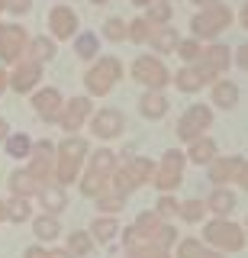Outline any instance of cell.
Segmentation results:
<instances>
[{"instance_id": "obj_58", "label": "cell", "mask_w": 248, "mask_h": 258, "mask_svg": "<svg viewBox=\"0 0 248 258\" xmlns=\"http://www.w3.org/2000/svg\"><path fill=\"white\" fill-rule=\"evenodd\" d=\"M0 223H7V200H0Z\"/></svg>"}, {"instance_id": "obj_29", "label": "cell", "mask_w": 248, "mask_h": 258, "mask_svg": "<svg viewBox=\"0 0 248 258\" xmlns=\"http://www.w3.org/2000/svg\"><path fill=\"white\" fill-rule=\"evenodd\" d=\"M91 239L94 242H113L119 236V220L116 216H107V213H100V216H94V223H91Z\"/></svg>"}, {"instance_id": "obj_25", "label": "cell", "mask_w": 248, "mask_h": 258, "mask_svg": "<svg viewBox=\"0 0 248 258\" xmlns=\"http://www.w3.org/2000/svg\"><path fill=\"white\" fill-rule=\"evenodd\" d=\"M55 55H58V42H55L52 36H33L29 39L26 58H33L39 64H49V61H55Z\"/></svg>"}, {"instance_id": "obj_44", "label": "cell", "mask_w": 248, "mask_h": 258, "mask_svg": "<svg viewBox=\"0 0 248 258\" xmlns=\"http://www.w3.org/2000/svg\"><path fill=\"white\" fill-rule=\"evenodd\" d=\"M200 252H203V239H197V236H187V239H178L174 258H197Z\"/></svg>"}, {"instance_id": "obj_27", "label": "cell", "mask_w": 248, "mask_h": 258, "mask_svg": "<svg viewBox=\"0 0 248 258\" xmlns=\"http://www.w3.org/2000/svg\"><path fill=\"white\" fill-rule=\"evenodd\" d=\"M123 171L129 174V181L135 187H142V184H151V177H155V161L151 158H129L123 165Z\"/></svg>"}, {"instance_id": "obj_55", "label": "cell", "mask_w": 248, "mask_h": 258, "mask_svg": "<svg viewBox=\"0 0 248 258\" xmlns=\"http://www.w3.org/2000/svg\"><path fill=\"white\" fill-rule=\"evenodd\" d=\"M197 258H226V255H222V252H216V248H206V245H203V252H200Z\"/></svg>"}, {"instance_id": "obj_42", "label": "cell", "mask_w": 248, "mask_h": 258, "mask_svg": "<svg viewBox=\"0 0 248 258\" xmlns=\"http://www.w3.org/2000/svg\"><path fill=\"white\" fill-rule=\"evenodd\" d=\"M107 42H126V20L123 16H110L107 23H103V36Z\"/></svg>"}, {"instance_id": "obj_47", "label": "cell", "mask_w": 248, "mask_h": 258, "mask_svg": "<svg viewBox=\"0 0 248 258\" xmlns=\"http://www.w3.org/2000/svg\"><path fill=\"white\" fill-rule=\"evenodd\" d=\"M119 236H123V245H126V252H135V248H139V245H142V239H139V232H135V229H132V226H129V229H119Z\"/></svg>"}, {"instance_id": "obj_4", "label": "cell", "mask_w": 248, "mask_h": 258, "mask_svg": "<svg viewBox=\"0 0 248 258\" xmlns=\"http://www.w3.org/2000/svg\"><path fill=\"white\" fill-rule=\"evenodd\" d=\"M184 168H187V155H184V149H168L161 161L155 165V177H151V184H155L161 194H174L184 184Z\"/></svg>"}, {"instance_id": "obj_56", "label": "cell", "mask_w": 248, "mask_h": 258, "mask_svg": "<svg viewBox=\"0 0 248 258\" xmlns=\"http://www.w3.org/2000/svg\"><path fill=\"white\" fill-rule=\"evenodd\" d=\"M238 23H242V29H248V4H242V10H238Z\"/></svg>"}, {"instance_id": "obj_46", "label": "cell", "mask_w": 248, "mask_h": 258, "mask_svg": "<svg viewBox=\"0 0 248 258\" xmlns=\"http://www.w3.org/2000/svg\"><path fill=\"white\" fill-rule=\"evenodd\" d=\"M135 258H171V248H161V245H148V242H142L135 252H129Z\"/></svg>"}, {"instance_id": "obj_20", "label": "cell", "mask_w": 248, "mask_h": 258, "mask_svg": "<svg viewBox=\"0 0 248 258\" xmlns=\"http://www.w3.org/2000/svg\"><path fill=\"white\" fill-rule=\"evenodd\" d=\"M238 207V197L232 187H213V194L206 197V213L213 216H232Z\"/></svg>"}, {"instance_id": "obj_7", "label": "cell", "mask_w": 248, "mask_h": 258, "mask_svg": "<svg viewBox=\"0 0 248 258\" xmlns=\"http://www.w3.org/2000/svg\"><path fill=\"white\" fill-rule=\"evenodd\" d=\"M197 68L206 75V81H213L216 78H226V71L232 68V48L226 42H203V52H200V58H197Z\"/></svg>"}, {"instance_id": "obj_43", "label": "cell", "mask_w": 248, "mask_h": 258, "mask_svg": "<svg viewBox=\"0 0 248 258\" xmlns=\"http://www.w3.org/2000/svg\"><path fill=\"white\" fill-rule=\"evenodd\" d=\"M178 210H181V200L174 197V194H158L155 213L161 216V220H174V216H178Z\"/></svg>"}, {"instance_id": "obj_2", "label": "cell", "mask_w": 248, "mask_h": 258, "mask_svg": "<svg viewBox=\"0 0 248 258\" xmlns=\"http://www.w3.org/2000/svg\"><path fill=\"white\" fill-rule=\"evenodd\" d=\"M203 245L216 248V252L229 255V252H242L245 248V229L238 223H232L229 216H213L210 223L203 226Z\"/></svg>"}, {"instance_id": "obj_12", "label": "cell", "mask_w": 248, "mask_h": 258, "mask_svg": "<svg viewBox=\"0 0 248 258\" xmlns=\"http://www.w3.org/2000/svg\"><path fill=\"white\" fill-rule=\"evenodd\" d=\"M33 113L42 123H58V113H61V107H65V97H61V91L58 87H36L33 94Z\"/></svg>"}, {"instance_id": "obj_14", "label": "cell", "mask_w": 248, "mask_h": 258, "mask_svg": "<svg viewBox=\"0 0 248 258\" xmlns=\"http://www.w3.org/2000/svg\"><path fill=\"white\" fill-rule=\"evenodd\" d=\"M87 126H91V133L97 136V139H116V136L126 129V116L116 107H100L91 119H87Z\"/></svg>"}, {"instance_id": "obj_51", "label": "cell", "mask_w": 248, "mask_h": 258, "mask_svg": "<svg viewBox=\"0 0 248 258\" xmlns=\"http://www.w3.org/2000/svg\"><path fill=\"white\" fill-rule=\"evenodd\" d=\"M235 184L242 190H248V158H245V165H242V171H238V177H235Z\"/></svg>"}, {"instance_id": "obj_18", "label": "cell", "mask_w": 248, "mask_h": 258, "mask_svg": "<svg viewBox=\"0 0 248 258\" xmlns=\"http://www.w3.org/2000/svg\"><path fill=\"white\" fill-rule=\"evenodd\" d=\"M33 236H36V242H42V245H52V242H58L65 232H61V220L58 216H52V213H39V216H33Z\"/></svg>"}, {"instance_id": "obj_28", "label": "cell", "mask_w": 248, "mask_h": 258, "mask_svg": "<svg viewBox=\"0 0 248 258\" xmlns=\"http://www.w3.org/2000/svg\"><path fill=\"white\" fill-rule=\"evenodd\" d=\"M84 171V161H77V158H68V155H58L55 158V184H74L77 177H81Z\"/></svg>"}, {"instance_id": "obj_57", "label": "cell", "mask_w": 248, "mask_h": 258, "mask_svg": "<svg viewBox=\"0 0 248 258\" xmlns=\"http://www.w3.org/2000/svg\"><path fill=\"white\" fill-rule=\"evenodd\" d=\"M190 4L197 7V10H206V7H213V4H219V0H190Z\"/></svg>"}, {"instance_id": "obj_15", "label": "cell", "mask_w": 248, "mask_h": 258, "mask_svg": "<svg viewBox=\"0 0 248 258\" xmlns=\"http://www.w3.org/2000/svg\"><path fill=\"white\" fill-rule=\"evenodd\" d=\"M245 158L242 155H216L210 165H206V174H210V184L216 187H229V184H235L238 171H242Z\"/></svg>"}, {"instance_id": "obj_30", "label": "cell", "mask_w": 248, "mask_h": 258, "mask_svg": "<svg viewBox=\"0 0 248 258\" xmlns=\"http://www.w3.org/2000/svg\"><path fill=\"white\" fill-rule=\"evenodd\" d=\"M74 55H77L81 61L100 58V36H97V32H91V29L77 32V36H74Z\"/></svg>"}, {"instance_id": "obj_8", "label": "cell", "mask_w": 248, "mask_h": 258, "mask_svg": "<svg viewBox=\"0 0 248 258\" xmlns=\"http://www.w3.org/2000/svg\"><path fill=\"white\" fill-rule=\"evenodd\" d=\"M29 32L26 26H20V23H7L4 32H0V64H17L26 58V52H29Z\"/></svg>"}, {"instance_id": "obj_3", "label": "cell", "mask_w": 248, "mask_h": 258, "mask_svg": "<svg viewBox=\"0 0 248 258\" xmlns=\"http://www.w3.org/2000/svg\"><path fill=\"white\" fill-rule=\"evenodd\" d=\"M232 20H235V13H232L226 4H213V7H206V10L194 13V20H190V36L200 39V42H216V39L232 26Z\"/></svg>"}, {"instance_id": "obj_21", "label": "cell", "mask_w": 248, "mask_h": 258, "mask_svg": "<svg viewBox=\"0 0 248 258\" xmlns=\"http://www.w3.org/2000/svg\"><path fill=\"white\" fill-rule=\"evenodd\" d=\"M187 161L190 165H210V161L219 155V145H216V139L213 136H200V139H194V142H187Z\"/></svg>"}, {"instance_id": "obj_31", "label": "cell", "mask_w": 248, "mask_h": 258, "mask_svg": "<svg viewBox=\"0 0 248 258\" xmlns=\"http://www.w3.org/2000/svg\"><path fill=\"white\" fill-rule=\"evenodd\" d=\"M55 152H58V155H68V158H77V161H87V155H91V142L74 133V136H65V139L55 145Z\"/></svg>"}, {"instance_id": "obj_60", "label": "cell", "mask_w": 248, "mask_h": 258, "mask_svg": "<svg viewBox=\"0 0 248 258\" xmlns=\"http://www.w3.org/2000/svg\"><path fill=\"white\" fill-rule=\"evenodd\" d=\"M91 4H94V7H100V4H110V0H91Z\"/></svg>"}, {"instance_id": "obj_52", "label": "cell", "mask_w": 248, "mask_h": 258, "mask_svg": "<svg viewBox=\"0 0 248 258\" xmlns=\"http://www.w3.org/2000/svg\"><path fill=\"white\" fill-rule=\"evenodd\" d=\"M7 87H10V71H7L4 64H0V94H4Z\"/></svg>"}, {"instance_id": "obj_40", "label": "cell", "mask_w": 248, "mask_h": 258, "mask_svg": "<svg viewBox=\"0 0 248 258\" xmlns=\"http://www.w3.org/2000/svg\"><path fill=\"white\" fill-rule=\"evenodd\" d=\"M94 204H97V210H103L107 216H113L116 210L126 207V197H123V194H116L113 187H107L103 194H97V197H94Z\"/></svg>"}, {"instance_id": "obj_5", "label": "cell", "mask_w": 248, "mask_h": 258, "mask_svg": "<svg viewBox=\"0 0 248 258\" xmlns=\"http://www.w3.org/2000/svg\"><path fill=\"white\" fill-rule=\"evenodd\" d=\"M132 81L142 84L145 91H164L171 84V71L158 55H139L132 61Z\"/></svg>"}, {"instance_id": "obj_16", "label": "cell", "mask_w": 248, "mask_h": 258, "mask_svg": "<svg viewBox=\"0 0 248 258\" xmlns=\"http://www.w3.org/2000/svg\"><path fill=\"white\" fill-rule=\"evenodd\" d=\"M171 84L178 87L181 94H200L210 81H206V75L197 68V64H181V68L171 75Z\"/></svg>"}, {"instance_id": "obj_34", "label": "cell", "mask_w": 248, "mask_h": 258, "mask_svg": "<svg viewBox=\"0 0 248 258\" xmlns=\"http://www.w3.org/2000/svg\"><path fill=\"white\" fill-rule=\"evenodd\" d=\"M151 32H155V26L145 20V16H135V20L126 23V42H135V45H145L151 39Z\"/></svg>"}, {"instance_id": "obj_36", "label": "cell", "mask_w": 248, "mask_h": 258, "mask_svg": "<svg viewBox=\"0 0 248 258\" xmlns=\"http://www.w3.org/2000/svg\"><path fill=\"white\" fill-rule=\"evenodd\" d=\"M33 200H26V197H10L7 200V220H13V223H29L33 220Z\"/></svg>"}, {"instance_id": "obj_63", "label": "cell", "mask_w": 248, "mask_h": 258, "mask_svg": "<svg viewBox=\"0 0 248 258\" xmlns=\"http://www.w3.org/2000/svg\"><path fill=\"white\" fill-rule=\"evenodd\" d=\"M4 26H7V23H0V32H4Z\"/></svg>"}, {"instance_id": "obj_45", "label": "cell", "mask_w": 248, "mask_h": 258, "mask_svg": "<svg viewBox=\"0 0 248 258\" xmlns=\"http://www.w3.org/2000/svg\"><path fill=\"white\" fill-rule=\"evenodd\" d=\"M148 245H161V248L178 245V229H174V223H171V220H164V223H161V229H158V236L151 239Z\"/></svg>"}, {"instance_id": "obj_33", "label": "cell", "mask_w": 248, "mask_h": 258, "mask_svg": "<svg viewBox=\"0 0 248 258\" xmlns=\"http://www.w3.org/2000/svg\"><path fill=\"white\" fill-rule=\"evenodd\" d=\"M145 20L151 23V26H171V20H174V7H171V0H151V4L145 7Z\"/></svg>"}, {"instance_id": "obj_10", "label": "cell", "mask_w": 248, "mask_h": 258, "mask_svg": "<svg viewBox=\"0 0 248 258\" xmlns=\"http://www.w3.org/2000/svg\"><path fill=\"white\" fill-rule=\"evenodd\" d=\"M55 158H58V152H55V142L52 139H42V142H33V152H29V171L39 184H55Z\"/></svg>"}, {"instance_id": "obj_19", "label": "cell", "mask_w": 248, "mask_h": 258, "mask_svg": "<svg viewBox=\"0 0 248 258\" xmlns=\"http://www.w3.org/2000/svg\"><path fill=\"white\" fill-rule=\"evenodd\" d=\"M36 197H39V207H42V213L58 216V213H65V210H68V190L61 187V184H45V187L39 190Z\"/></svg>"}, {"instance_id": "obj_39", "label": "cell", "mask_w": 248, "mask_h": 258, "mask_svg": "<svg viewBox=\"0 0 248 258\" xmlns=\"http://www.w3.org/2000/svg\"><path fill=\"white\" fill-rule=\"evenodd\" d=\"M68 252L74 255V258H84V255H91L94 252V239H91V232H84V229H74V232H68Z\"/></svg>"}, {"instance_id": "obj_38", "label": "cell", "mask_w": 248, "mask_h": 258, "mask_svg": "<svg viewBox=\"0 0 248 258\" xmlns=\"http://www.w3.org/2000/svg\"><path fill=\"white\" fill-rule=\"evenodd\" d=\"M4 149H7L10 158H29V152H33V139H29L26 133H10L7 142H4Z\"/></svg>"}, {"instance_id": "obj_22", "label": "cell", "mask_w": 248, "mask_h": 258, "mask_svg": "<svg viewBox=\"0 0 248 258\" xmlns=\"http://www.w3.org/2000/svg\"><path fill=\"white\" fill-rule=\"evenodd\" d=\"M7 184H10V194H13V197H26V200H33L36 194L42 190V184L33 177V171H29V168H17V171L10 174V181H7Z\"/></svg>"}, {"instance_id": "obj_48", "label": "cell", "mask_w": 248, "mask_h": 258, "mask_svg": "<svg viewBox=\"0 0 248 258\" xmlns=\"http://www.w3.org/2000/svg\"><path fill=\"white\" fill-rule=\"evenodd\" d=\"M29 10H33V0H7V13L13 16H26Z\"/></svg>"}, {"instance_id": "obj_54", "label": "cell", "mask_w": 248, "mask_h": 258, "mask_svg": "<svg viewBox=\"0 0 248 258\" xmlns=\"http://www.w3.org/2000/svg\"><path fill=\"white\" fill-rule=\"evenodd\" d=\"M13 129H10V123H7L4 116H0V142H7V136H10Z\"/></svg>"}, {"instance_id": "obj_61", "label": "cell", "mask_w": 248, "mask_h": 258, "mask_svg": "<svg viewBox=\"0 0 248 258\" xmlns=\"http://www.w3.org/2000/svg\"><path fill=\"white\" fill-rule=\"evenodd\" d=\"M7 10V0H0V13H4Z\"/></svg>"}, {"instance_id": "obj_59", "label": "cell", "mask_w": 248, "mask_h": 258, "mask_svg": "<svg viewBox=\"0 0 248 258\" xmlns=\"http://www.w3.org/2000/svg\"><path fill=\"white\" fill-rule=\"evenodd\" d=\"M151 0H132V7H148Z\"/></svg>"}, {"instance_id": "obj_37", "label": "cell", "mask_w": 248, "mask_h": 258, "mask_svg": "<svg viewBox=\"0 0 248 258\" xmlns=\"http://www.w3.org/2000/svg\"><path fill=\"white\" fill-rule=\"evenodd\" d=\"M77 184H81V194L84 197H97V194H103L110 187V177H103V174H94V171H81V177H77Z\"/></svg>"}, {"instance_id": "obj_62", "label": "cell", "mask_w": 248, "mask_h": 258, "mask_svg": "<svg viewBox=\"0 0 248 258\" xmlns=\"http://www.w3.org/2000/svg\"><path fill=\"white\" fill-rule=\"evenodd\" d=\"M242 229H245V232H248V216H245V226H242Z\"/></svg>"}, {"instance_id": "obj_41", "label": "cell", "mask_w": 248, "mask_h": 258, "mask_svg": "<svg viewBox=\"0 0 248 258\" xmlns=\"http://www.w3.org/2000/svg\"><path fill=\"white\" fill-rule=\"evenodd\" d=\"M200 52H203V42L194 39V36H187V39H181V45H178V52H174V55H178L184 64H197Z\"/></svg>"}, {"instance_id": "obj_24", "label": "cell", "mask_w": 248, "mask_h": 258, "mask_svg": "<svg viewBox=\"0 0 248 258\" xmlns=\"http://www.w3.org/2000/svg\"><path fill=\"white\" fill-rule=\"evenodd\" d=\"M84 168H87V171H94V174L110 177V174H113L116 168H119V158H116V152H113V149H94V155H87Z\"/></svg>"}, {"instance_id": "obj_1", "label": "cell", "mask_w": 248, "mask_h": 258, "mask_svg": "<svg viewBox=\"0 0 248 258\" xmlns=\"http://www.w3.org/2000/svg\"><path fill=\"white\" fill-rule=\"evenodd\" d=\"M119 81H123V61H119L116 55H100V58H94L84 71L87 97H107Z\"/></svg>"}, {"instance_id": "obj_26", "label": "cell", "mask_w": 248, "mask_h": 258, "mask_svg": "<svg viewBox=\"0 0 248 258\" xmlns=\"http://www.w3.org/2000/svg\"><path fill=\"white\" fill-rule=\"evenodd\" d=\"M148 45L155 48L158 55H171V52H178V45H181V32L174 26H158L155 32H151Z\"/></svg>"}, {"instance_id": "obj_6", "label": "cell", "mask_w": 248, "mask_h": 258, "mask_svg": "<svg viewBox=\"0 0 248 258\" xmlns=\"http://www.w3.org/2000/svg\"><path fill=\"white\" fill-rule=\"evenodd\" d=\"M213 119H216V113H213L210 103H200V100L190 103L178 119V139L181 142H194L200 136H206V129L213 126Z\"/></svg>"}, {"instance_id": "obj_35", "label": "cell", "mask_w": 248, "mask_h": 258, "mask_svg": "<svg viewBox=\"0 0 248 258\" xmlns=\"http://www.w3.org/2000/svg\"><path fill=\"white\" fill-rule=\"evenodd\" d=\"M178 216L184 223H203L206 220V200H200V197H190V200H181V210H178Z\"/></svg>"}, {"instance_id": "obj_49", "label": "cell", "mask_w": 248, "mask_h": 258, "mask_svg": "<svg viewBox=\"0 0 248 258\" xmlns=\"http://www.w3.org/2000/svg\"><path fill=\"white\" fill-rule=\"evenodd\" d=\"M232 64H238L242 71H248V42H242L235 52H232Z\"/></svg>"}, {"instance_id": "obj_13", "label": "cell", "mask_w": 248, "mask_h": 258, "mask_svg": "<svg viewBox=\"0 0 248 258\" xmlns=\"http://www.w3.org/2000/svg\"><path fill=\"white\" fill-rule=\"evenodd\" d=\"M42 68L45 64H39L33 58H23L13 64V71H10V91H17V94H33L39 84H42Z\"/></svg>"}, {"instance_id": "obj_53", "label": "cell", "mask_w": 248, "mask_h": 258, "mask_svg": "<svg viewBox=\"0 0 248 258\" xmlns=\"http://www.w3.org/2000/svg\"><path fill=\"white\" fill-rule=\"evenodd\" d=\"M49 258H74V255H71L68 248H52L49 245Z\"/></svg>"}, {"instance_id": "obj_17", "label": "cell", "mask_w": 248, "mask_h": 258, "mask_svg": "<svg viewBox=\"0 0 248 258\" xmlns=\"http://www.w3.org/2000/svg\"><path fill=\"white\" fill-rule=\"evenodd\" d=\"M210 97H213V103H210V107H219V110H235V107H238V97H242V91H238V84H235V81H229V78H216L213 84H210Z\"/></svg>"}, {"instance_id": "obj_50", "label": "cell", "mask_w": 248, "mask_h": 258, "mask_svg": "<svg viewBox=\"0 0 248 258\" xmlns=\"http://www.w3.org/2000/svg\"><path fill=\"white\" fill-rule=\"evenodd\" d=\"M23 258H49V245H42V242H36V245H29Z\"/></svg>"}, {"instance_id": "obj_23", "label": "cell", "mask_w": 248, "mask_h": 258, "mask_svg": "<svg viewBox=\"0 0 248 258\" xmlns=\"http://www.w3.org/2000/svg\"><path fill=\"white\" fill-rule=\"evenodd\" d=\"M168 107H171V103H168V94L164 91H145V94H142V100H139V113L145 119H151V123L161 119L164 113H168Z\"/></svg>"}, {"instance_id": "obj_11", "label": "cell", "mask_w": 248, "mask_h": 258, "mask_svg": "<svg viewBox=\"0 0 248 258\" xmlns=\"http://www.w3.org/2000/svg\"><path fill=\"white\" fill-rule=\"evenodd\" d=\"M81 32V20H77V10L68 4H55L49 10V36L55 42H68Z\"/></svg>"}, {"instance_id": "obj_32", "label": "cell", "mask_w": 248, "mask_h": 258, "mask_svg": "<svg viewBox=\"0 0 248 258\" xmlns=\"http://www.w3.org/2000/svg\"><path fill=\"white\" fill-rule=\"evenodd\" d=\"M161 223H164V220L155 213V210H145V213H139V216H135L132 229L139 232V239H142V242H151V239L158 236V229H161Z\"/></svg>"}, {"instance_id": "obj_9", "label": "cell", "mask_w": 248, "mask_h": 258, "mask_svg": "<svg viewBox=\"0 0 248 258\" xmlns=\"http://www.w3.org/2000/svg\"><path fill=\"white\" fill-rule=\"evenodd\" d=\"M91 116H94L91 97L77 94V97H68L65 100V107H61V113H58V126H61L65 136H74V133H81V126H87Z\"/></svg>"}]
</instances>
